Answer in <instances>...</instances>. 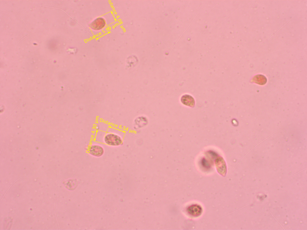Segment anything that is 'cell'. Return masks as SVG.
<instances>
[{"instance_id":"cell-1","label":"cell","mask_w":307,"mask_h":230,"mask_svg":"<svg viewBox=\"0 0 307 230\" xmlns=\"http://www.w3.org/2000/svg\"><path fill=\"white\" fill-rule=\"evenodd\" d=\"M104 141L106 144L111 146H118L122 143V140L119 136L112 134L106 135Z\"/></svg>"},{"instance_id":"cell-2","label":"cell","mask_w":307,"mask_h":230,"mask_svg":"<svg viewBox=\"0 0 307 230\" xmlns=\"http://www.w3.org/2000/svg\"><path fill=\"white\" fill-rule=\"evenodd\" d=\"M187 211L189 215L195 217L201 215L202 209L200 206L197 204H193L189 206L187 208Z\"/></svg>"},{"instance_id":"cell-3","label":"cell","mask_w":307,"mask_h":230,"mask_svg":"<svg viewBox=\"0 0 307 230\" xmlns=\"http://www.w3.org/2000/svg\"><path fill=\"white\" fill-rule=\"evenodd\" d=\"M105 21L104 19L101 17L97 18L94 20L89 25L91 28L96 30H99L103 28L105 26Z\"/></svg>"},{"instance_id":"cell-4","label":"cell","mask_w":307,"mask_h":230,"mask_svg":"<svg viewBox=\"0 0 307 230\" xmlns=\"http://www.w3.org/2000/svg\"><path fill=\"white\" fill-rule=\"evenodd\" d=\"M89 153L91 155L95 156H101L103 153V148L100 146L94 145L90 147L89 150Z\"/></svg>"},{"instance_id":"cell-5","label":"cell","mask_w":307,"mask_h":230,"mask_svg":"<svg viewBox=\"0 0 307 230\" xmlns=\"http://www.w3.org/2000/svg\"><path fill=\"white\" fill-rule=\"evenodd\" d=\"M193 98L190 96L185 95L183 96L181 98V102L185 105L191 106L194 103Z\"/></svg>"}]
</instances>
